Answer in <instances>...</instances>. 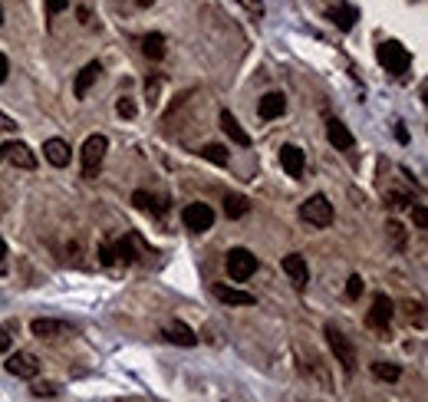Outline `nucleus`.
Segmentation results:
<instances>
[{
	"label": "nucleus",
	"mask_w": 428,
	"mask_h": 402,
	"mask_svg": "<svg viewBox=\"0 0 428 402\" xmlns=\"http://www.w3.org/2000/svg\"><path fill=\"white\" fill-rule=\"evenodd\" d=\"M221 129L227 132V139L234 142V145H244V149H247V145H250V135H247V132L241 129V122H237L234 116L227 112V109H225V112H221Z\"/></svg>",
	"instance_id": "nucleus-18"
},
{
	"label": "nucleus",
	"mask_w": 428,
	"mask_h": 402,
	"mask_svg": "<svg viewBox=\"0 0 428 402\" xmlns=\"http://www.w3.org/2000/svg\"><path fill=\"white\" fill-rule=\"evenodd\" d=\"M283 112H287V99H283V93H267V96L257 99V116H260L264 122L280 119Z\"/></svg>",
	"instance_id": "nucleus-11"
},
{
	"label": "nucleus",
	"mask_w": 428,
	"mask_h": 402,
	"mask_svg": "<svg viewBox=\"0 0 428 402\" xmlns=\"http://www.w3.org/2000/svg\"><path fill=\"white\" fill-rule=\"evenodd\" d=\"M112 250H116V261H122V264L139 261V254H135V238H132V234H128V238H122V241H116V244H112Z\"/></svg>",
	"instance_id": "nucleus-22"
},
{
	"label": "nucleus",
	"mask_w": 428,
	"mask_h": 402,
	"mask_svg": "<svg viewBox=\"0 0 428 402\" xmlns=\"http://www.w3.org/2000/svg\"><path fill=\"white\" fill-rule=\"evenodd\" d=\"M201 159H208V162H214V165H227V149L218 145V142H211V145L201 149Z\"/></svg>",
	"instance_id": "nucleus-25"
},
{
	"label": "nucleus",
	"mask_w": 428,
	"mask_h": 402,
	"mask_svg": "<svg viewBox=\"0 0 428 402\" xmlns=\"http://www.w3.org/2000/svg\"><path fill=\"white\" fill-rule=\"evenodd\" d=\"M7 257V244H4V238H0V261Z\"/></svg>",
	"instance_id": "nucleus-40"
},
{
	"label": "nucleus",
	"mask_w": 428,
	"mask_h": 402,
	"mask_svg": "<svg viewBox=\"0 0 428 402\" xmlns=\"http://www.w3.org/2000/svg\"><path fill=\"white\" fill-rule=\"evenodd\" d=\"M211 290H214V297H218L221 304H231V307H250L254 304V294L237 290V287H227V283H214Z\"/></svg>",
	"instance_id": "nucleus-14"
},
{
	"label": "nucleus",
	"mask_w": 428,
	"mask_h": 402,
	"mask_svg": "<svg viewBox=\"0 0 428 402\" xmlns=\"http://www.w3.org/2000/svg\"><path fill=\"white\" fill-rule=\"evenodd\" d=\"M182 221H185V228L194 231V234H201V231H211L214 225V211L208 205H201V201H194V205H188L182 211Z\"/></svg>",
	"instance_id": "nucleus-6"
},
{
	"label": "nucleus",
	"mask_w": 428,
	"mask_h": 402,
	"mask_svg": "<svg viewBox=\"0 0 428 402\" xmlns=\"http://www.w3.org/2000/svg\"><path fill=\"white\" fill-rule=\"evenodd\" d=\"M7 73H11V63H7V56L0 53V83H7Z\"/></svg>",
	"instance_id": "nucleus-39"
},
{
	"label": "nucleus",
	"mask_w": 428,
	"mask_h": 402,
	"mask_svg": "<svg viewBox=\"0 0 428 402\" xmlns=\"http://www.w3.org/2000/svg\"><path fill=\"white\" fill-rule=\"evenodd\" d=\"M30 330H33V337L53 340V337H60V333H66L69 326H66L63 320H50V316H40V320H33V323H30Z\"/></svg>",
	"instance_id": "nucleus-16"
},
{
	"label": "nucleus",
	"mask_w": 428,
	"mask_h": 402,
	"mask_svg": "<svg viewBox=\"0 0 428 402\" xmlns=\"http://www.w3.org/2000/svg\"><path fill=\"white\" fill-rule=\"evenodd\" d=\"M56 386H50V382H46V386H33V396H56Z\"/></svg>",
	"instance_id": "nucleus-36"
},
{
	"label": "nucleus",
	"mask_w": 428,
	"mask_h": 402,
	"mask_svg": "<svg viewBox=\"0 0 428 402\" xmlns=\"http://www.w3.org/2000/svg\"><path fill=\"white\" fill-rule=\"evenodd\" d=\"M280 267H283V274L290 277V283H293L297 290H303V287L310 283V267H307V261H303L300 254H287V257L280 261Z\"/></svg>",
	"instance_id": "nucleus-8"
},
{
	"label": "nucleus",
	"mask_w": 428,
	"mask_h": 402,
	"mask_svg": "<svg viewBox=\"0 0 428 402\" xmlns=\"http://www.w3.org/2000/svg\"><path fill=\"white\" fill-rule=\"evenodd\" d=\"M379 63L389 69V73H396V76H402V73H408V66H412V53H408L402 43H396V40H389V43L379 46Z\"/></svg>",
	"instance_id": "nucleus-3"
},
{
	"label": "nucleus",
	"mask_w": 428,
	"mask_h": 402,
	"mask_svg": "<svg viewBox=\"0 0 428 402\" xmlns=\"http://www.w3.org/2000/svg\"><path fill=\"white\" fill-rule=\"evenodd\" d=\"M408 320H415V326H425V314H422V304H408Z\"/></svg>",
	"instance_id": "nucleus-31"
},
{
	"label": "nucleus",
	"mask_w": 428,
	"mask_h": 402,
	"mask_svg": "<svg viewBox=\"0 0 428 402\" xmlns=\"http://www.w3.org/2000/svg\"><path fill=\"white\" fill-rule=\"evenodd\" d=\"M326 139L333 142V149H342V152H346V149H353V132L346 129V126H342L340 119H330V126H326Z\"/></svg>",
	"instance_id": "nucleus-17"
},
{
	"label": "nucleus",
	"mask_w": 428,
	"mask_h": 402,
	"mask_svg": "<svg viewBox=\"0 0 428 402\" xmlns=\"http://www.w3.org/2000/svg\"><path fill=\"white\" fill-rule=\"evenodd\" d=\"M389 201H392V208H408L412 205V198L408 195H389Z\"/></svg>",
	"instance_id": "nucleus-35"
},
{
	"label": "nucleus",
	"mask_w": 428,
	"mask_h": 402,
	"mask_svg": "<svg viewBox=\"0 0 428 402\" xmlns=\"http://www.w3.org/2000/svg\"><path fill=\"white\" fill-rule=\"evenodd\" d=\"M11 349V333H7V326H0V353H7Z\"/></svg>",
	"instance_id": "nucleus-37"
},
{
	"label": "nucleus",
	"mask_w": 428,
	"mask_h": 402,
	"mask_svg": "<svg viewBox=\"0 0 428 402\" xmlns=\"http://www.w3.org/2000/svg\"><path fill=\"white\" fill-rule=\"evenodd\" d=\"M373 376L382 382H396L402 373H399V366H392V363H373Z\"/></svg>",
	"instance_id": "nucleus-26"
},
{
	"label": "nucleus",
	"mask_w": 428,
	"mask_h": 402,
	"mask_svg": "<svg viewBox=\"0 0 428 402\" xmlns=\"http://www.w3.org/2000/svg\"><path fill=\"white\" fill-rule=\"evenodd\" d=\"M326 343H330L333 356H336V359L342 363V370L353 373V370H356V347H353V340L342 337L336 326H326Z\"/></svg>",
	"instance_id": "nucleus-5"
},
{
	"label": "nucleus",
	"mask_w": 428,
	"mask_h": 402,
	"mask_svg": "<svg viewBox=\"0 0 428 402\" xmlns=\"http://www.w3.org/2000/svg\"><path fill=\"white\" fill-rule=\"evenodd\" d=\"M132 205L139 208V211H152V215H161V211H165V198H152L149 192H135V195H132Z\"/></svg>",
	"instance_id": "nucleus-21"
},
{
	"label": "nucleus",
	"mask_w": 428,
	"mask_h": 402,
	"mask_svg": "<svg viewBox=\"0 0 428 402\" xmlns=\"http://www.w3.org/2000/svg\"><path fill=\"white\" fill-rule=\"evenodd\" d=\"M250 211V201L244 195H225V215L227 217H244Z\"/></svg>",
	"instance_id": "nucleus-24"
},
{
	"label": "nucleus",
	"mask_w": 428,
	"mask_h": 402,
	"mask_svg": "<svg viewBox=\"0 0 428 402\" xmlns=\"http://www.w3.org/2000/svg\"><path fill=\"white\" fill-rule=\"evenodd\" d=\"M280 165L290 178H303V168H307V159L297 145H280Z\"/></svg>",
	"instance_id": "nucleus-12"
},
{
	"label": "nucleus",
	"mask_w": 428,
	"mask_h": 402,
	"mask_svg": "<svg viewBox=\"0 0 428 402\" xmlns=\"http://www.w3.org/2000/svg\"><path fill=\"white\" fill-rule=\"evenodd\" d=\"M116 112L122 116V119H135V102L128 96H119V102H116Z\"/></svg>",
	"instance_id": "nucleus-28"
},
{
	"label": "nucleus",
	"mask_w": 428,
	"mask_h": 402,
	"mask_svg": "<svg viewBox=\"0 0 428 402\" xmlns=\"http://www.w3.org/2000/svg\"><path fill=\"white\" fill-rule=\"evenodd\" d=\"M7 373L11 376H17V380H36L40 376V359L33 356V353H13L11 359H7Z\"/></svg>",
	"instance_id": "nucleus-7"
},
{
	"label": "nucleus",
	"mask_w": 428,
	"mask_h": 402,
	"mask_svg": "<svg viewBox=\"0 0 428 402\" xmlns=\"http://www.w3.org/2000/svg\"><path fill=\"white\" fill-rule=\"evenodd\" d=\"M159 76H152V83H145V93H149V102H155V96H159Z\"/></svg>",
	"instance_id": "nucleus-33"
},
{
	"label": "nucleus",
	"mask_w": 428,
	"mask_h": 402,
	"mask_svg": "<svg viewBox=\"0 0 428 402\" xmlns=\"http://www.w3.org/2000/svg\"><path fill=\"white\" fill-rule=\"evenodd\" d=\"M13 129H17V119H11V116L0 112V132H13Z\"/></svg>",
	"instance_id": "nucleus-34"
},
{
	"label": "nucleus",
	"mask_w": 428,
	"mask_h": 402,
	"mask_svg": "<svg viewBox=\"0 0 428 402\" xmlns=\"http://www.w3.org/2000/svg\"><path fill=\"white\" fill-rule=\"evenodd\" d=\"M330 20L340 27V30H353L356 20H359V11L356 7H333L330 11Z\"/></svg>",
	"instance_id": "nucleus-20"
},
{
	"label": "nucleus",
	"mask_w": 428,
	"mask_h": 402,
	"mask_svg": "<svg viewBox=\"0 0 428 402\" xmlns=\"http://www.w3.org/2000/svg\"><path fill=\"white\" fill-rule=\"evenodd\" d=\"M385 231L392 234V241H396V244H402V228H399L396 221H389V228H385Z\"/></svg>",
	"instance_id": "nucleus-38"
},
{
	"label": "nucleus",
	"mask_w": 428,
	"mask_h": 402,
	"mask_svg": "<svg viewBox=\"0 0 428 402\" xmlns=\"http://www.w3.org/2000/svg\"><path fill=\"white\" fill-rule=\"evenodd\" d=\"M43 155H46V162L56 165V168H66L69 165V145L63 139H46L43 142Z\"/></svg>",
	"instance_id": "nucleus-15"
},
{
	"label": "nucleus",
	"mask_w": 428,
	"mask_h": 402,
	"mask_svg": "<svg viewBox=\"0 0 428 402\" xmlns=\"http://www.w3.org/2000/svg\"><path fill=\"white\" fill-rule=\"evenodd\" d=\"M363 290H366V281L359 277V274H353V277L346 281V297H349V300H356V297L363 294Z\"/></svg>",
	"instance_id": "nucleus-27"
},
{
	"label": "nucleus",
	"mask_w": 428,
	"mask_h": 402,
	"mask_svg": "<svg viewBox=\"0 0 428 402\" xmlns=\"http://www.w3.org/2000/svg\"><path fill=\"white\" fill-rule=\"evenodd\" d=\"M106 149H109V139L106 135H89L83 145V178H96L99 165L106 159Z\"/></svg>",
	"instance_id": "nucleus-4"
},
{
	"label": "nucleus",
	"mask_w": 428,
	"mask_h": 402,
	"mask_svg": "<svg viewBox=\"0 0 428 402\" xmlns=\"http://www.w3.org/2000/svg\"><path fill=\"white\" fill-rule=\"evenodd\" d=\"M254 271H257V257L247 248L227 250V277H231V281L244 283L254 277Z\"/></svg>",
	"instance_id": "nucleus-2"
},
{
	"label": "nucleus",
	"mask_w": 428,
	"mask_h": 402,
	"mask_svg": "<svg viewBox=\"0 0 428 402\" xmlns=\"http://www.w3.org/2000/svg\"><path fill=\"white\" fill-rule=\"evenodd\" d=\"M0 23H4V11H0Z\"/></svg>",
	"instance_id": "nucleus-42"
},
{
	"label": "nucleus",
	"mask_w": 428,
	"mask_h": 402,
	"mask_svg": "<svg viewBox=\"0 0 428 402\" xmlns=\"http://www.w3.org/2000/svg\"><path fill=\"white\" fill-rule=\"evenodd\" d=\"M392 314H396V304H392L385 294H379L373 300V310H369V316H366V323L373 326V330H385V326L392 323Z\"/></svg>",
	"instance_id": "nucleus-9"
},
{
	"label": "nucleus",
	"mask_w": 428,
	"mask_h": 402,
	"mask_svg": "<svg viewBox=\"0 0 428 402\" xmlns=\"http://www.w3.org/2000/svg\"><path fill=\"white\" fill-rule=\"evenodd\" d=\"M135 4H139V7H152V4H155V0H135Z\"/></svg>",
	"instance_id": "nucleus-41"
},
{
	"label": "nucleus",
	"mask_w": 428,
	"mask_h": 402,
	"mask_svg": "<svg viewBox=\"0 0 428 402\" xmlns=\"http://www.w3.org/2000/svg\"><path fill=\"white\" fill-rule=\"evenodd\" d=\"M99 73H102V66H99L96 60H93V63H86L83 69H79V76H76V83H73V93H76V99H86V96H89V89L96 86Z\"/></svg>",
	"instance_id": "nucleus-13"
},
{
	"label": "nucleus",
	"mask_w": 428,
	"mask_h": 402,
	"mask_svg": "<svg viewBox=\"0 0 428 402\" xmlns=\"http://www.w3.org/2000/svg\"><path fill=\"white\" fill-rule=\"evenodd\" d=\"M43 4H46V17H50V20H53L56 13H63L66 7H69V0H43Z\"/></svg>",
	"instance_id": "nucleus-30"
},
{
	"label": "nucleus",
	"mask_w": 428,
	"mask_h": 402,
	"mask_svg": "<svg viewBox=\"0 0 428 402\" xmlns=\"http://www.w3.org/2000/svg\"><path fill=\"white\" fill-rule=\"evenodd\" d=\"M161 337L168 340V343H178V347H194V343H198L194 330H188L185 323H171V326H165V333H161Z\"/></svg>",
	"instance_id": "nucleus-19"
},
{
	"label": "nucleus",
	"mask_w": 428,
	"mask_h": 402,
	"mask_svg": "<svg viewBox=\"0 0 428 402\" xmlns=\"http://www.w3.org/2000/svg\"><path fill=\"white\" fill-rule=\"evenodd\" d=\"M300 217L307 221V225H313V228H330L333 225V205L326 195H313L307 198L303 205H300Z\"/></svg>",
	"instance_id": "nucleus-1"
},
{
	"label": "nucleus",
	"mask_w": 428,
	"mask_h": 402,
	"mask_svg": "<svg viewBox=\"0 0 428 402\" xmlns=\"http://www.w3.org/2000/svg\"><path fill=\"white\" fill-rule=\"evenodd\" d=\"M99 261H102V264H116V250H112V244H99Z\"/></svg>",
	"instance_id": "nucleus-32"
},
{
	"label": "nucleus",
	"mask_w": 428,
	"mask_h": 402,
	"mask_svg": "<svg viewBox=\"0 0 428 402\" xmlns=\"http://www.w3.org/2000/svg\"><path fill=\"white\" fill-rule=\"evenodd\" d=\"M0 155L11 165H17V168H36V155H33V149L23 145V142H7V145L0 149Z\"/></svg>",
	"instance_id": "nucleus-10"
},
{
	"label": "nucleus",
	"mask_w": 428,
	"mask_h": 402,
	"mask_svg": "<svg viewBox=\"0 0 428 402\" xmlns=\"http://www.w3.org/2000/svg\"><path fill=\"white\" fill-rule=\"evenodd\" d=\"M142 53L149 56V60H161V56H165V36H161V33H149V36L142 40Z\"/></svg>",
	"instance_id": "nucleus-23"
},
{
	"label": "nucleus",
	"mask_w": 428,
	"mask_h": 402,
	"mask_svg": "<svg viewBox=\"0 0 428 402\" xmlns=\"http://www.w3.org/2000/svg\"><path fill=\"white\" fill-rule=\"evenodd\" d=\"M412 221H415L418 231L428 228V211H425V205H412Z\"/></svg>",
	"instance_id": "nucleus-29"
}]
</instances>
